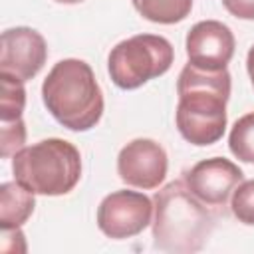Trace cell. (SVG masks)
Here are the masks:
<instances>
[{
  "label": "cell",
  "instance_id": "6da1fadb",
  "mask_svg": "<svg viewBox=\"0 0 254 254\" xmlns=\"http://www.w3.org/2000/svg\"><path fill=\"white\" fill-rule=\"evenodd\" d=\"M177 129L185 141L208 147L222 139L226 129V103L230 97L228 69H200L187 64L177 79Z\"/></svg>",
  "mask_w": 254,
  "mask_h": 254
},
{
  "label": "cell",
  "instance_id": "7a4b0ae2",
  "mask_svg": "<svg viewBox=\"0 0 254 254\" xmlns=\"http://www.w3.org/2000/svg\"><path fill=\"white\" fill-rule=\"evenodd\" d=\"M42 99L52 117L69 131H89L103 115V93L91 65L65 58L54 64L42 83Z\"/></svg>",
  "mask_w": 254,
  "mask_h": 254
},
{
  "label": "cell",
  "instance_id": "3957f363",
  "mask_svg": "<svg viewBox=\"0 0 254 254\" xmlns=\"http://www.w3.org/2000/svg\"><path fill=\"white\" fill-rule=\"evenodd\" d=\"M153 244L163 252H198L214 228V216L185 181L165 185L153 196Z\"/></svg>",
  "mask_w": 254,
  "mask_h": 254
},
{
  "label": "cell",
  "instance_id": "277c9868",
  "mask_svg": "<svg viewBox=\"0 0 254 254\" xmlns=\"http://www.w3.org/2000/svg\"><path fill=\"white\" fill-rule=\"evenodd\" d=\"M12 175L34 194L62 196L81 179V155L65 139H42L12 157Z\"/></svg>",
  "mask_w": 254,
  "mask_h": 254
},
{
  "label": "cell",
  "instance_id": "5b68a950",
  "mask_svg": "<svg viewBox=\"0 0 254 254\" xmlns=\"http://www.w3.org/2000/svg\"><path fill=\"white\" fill-rule=\"evenodd\" d=\"M173 60L175 50L167 38L157 34H137L111 48L107 69L117 87L137 89L149 79L167 73Z\"/></svg>",
  "mask_w": 254,
  "mask_h": 254
},
{
  "label": "cell",
  "instance_id": "8992f818",
  "mask_svg": "<svg viewBox=\"0 0 254 254\" xmlns=\"http://www.w3.org/2000/svg\"><path fill=\"white\" fill-rule=\"evenodd\" d=\"M153 200L137 190H113L97 206V226L111 240L133 238L153 222Z\"/></svg>",
  "mask_w": 254,
  "mask_h": 254
},
{
  "label": "cell",
  "instance_id": "52a82bcc",
  "mask_svg": "<svg viewBox=\"0 0 254 254\" xmlns=\"http://www.w3.org/2000/svg\"><path fill=\"white\" fill-rule=\"evenodd\" d=\"M169 169V159L161 143L153 139H133L117 155L119 179L135 189H157Z\"/></svg>",
  "mask_w": 254,
  "mask_h": 254
},
{
  "label": "cell",
  "instance_id": "ba28073f",
  "mask_svg": "<svg viewBox=\"0 0 254 254\" xmlns=\"http://www.w3.org/2000/svg\"><path fill=\"white\" fill-rule=\"evenodd\" d=\"M244 173L238 165L224 157H210L198 161L185 173L187 189L206 206H226L232 190L242 183Z\"/></svg>",
  "mask_w": 254,
  "mask_h": 254
},
{
  "label": "cell",
  "instance_id": "9c48e42d",
  "mask_svg": "<svg viewBox=\"0 0 254 254\" xmlns=\"http://www.w3.org/2000/svg\"><path fill=\"white\" fill-rule=\"evenodd\" d=\"M0 73L28 81L40 73L48 58L44 36L28 26H16L2 32Z\"/></svg>",
  "mask_w": 254,
  "mask_h": 254
},
{
  "label": "cell",
  "instance_id": "30bf717a",
  "mask_svg": "<svg viewBox=\"0 0 254 254\" xmlns=\"http://www.w3.org/2000/svg\"><path fill=\"white\" fill-rule=\"evenodd\" d=\"M189 64L200 69H224L236 48V40L232 30L218 20H202L196 22L185 40Z\"/></svg>",
  "mask_w": 254,
  "mask_h": 254
},
{
  "label": "cell",
  "instance_id": "8fae6325",
  "mask_svg": "<svg viewBox=\"0 0 254 254\" xmlns=\"http://www.w3.org/2000/svg\"><path fill=\"white\" fill-rule=\"evenodd\" d=\"M36 206L34 192L28 190L18 181L2 183L0 187V226L6 228H20L32 216Z\"/></svg>",
  "mask_w": 254,
  "mask_h": 254
},
{
  "label": "cell",
  "instance_id": "7c38bea8",
  "mask_svg": "<svg viewBox=\"0 0 254 254\" xmlns=\"http://www.w3.org/2000/svg\"><path fill=\"white\" fill-rule=\"evenodd\" d=\"M131 2L145 20L155 24L183 22L192 10V0H131Z\"/></svg>",
  "mask_w": 254,
  "mask_h": 254
},
{
  "label": "cell",
  "instance_id": "4fadbf2b",
  "mask_svg": "<svg viewBox=\"0 0 254 254\" xmlns=\"http://www.w3.org/2000/svg\"><path fill=\"white\" fill-rule=\"evenodd\" d=\"M2 77V95H0V121H16L22 119V111L26 107V89L24 81L0 73Z\"/></svg>",
  "mask_w": 254,
  "mask_h": 254
},
{
  "label": "cell",
  "instance_id": "5bb4252c",
  "mask_svg": "<svg viewBox=\"0 0 254 254\" xmlns=\"http://www.w3.org/2000/svg\"><path fill=\"white\" fill-rule=\"evenodd\" d=\"M230 153L242 163H254V111L236 119L228 135Z\"/></svg>",
  "mask_w": 254,
  "mask_h": 254
},
{
  "label": "cell",
  "instance_id": "9a60e30c",
  "mask_svg": "<svg viewBox=\"0 0 254 254\" xmlns=\"http://www.w3.org/2000/svg\"><path fill=\"white\" fill-rule=\"evenodd\" d=\"M230 210L238 222L254 226V179L242 181L230 194Z\"/></svg>",
  "mask_w": 254,
  "mask_h": 254
},
{
  "label": "cell",
  "instance_id": "2e32d148",
  "mask_svg": "<svg viewBox=\"0 0 254 254\" xmlns=\"http://www.w3.org/2000/svg\"><path fill=\"white\" fill-rule=\"evenodd\" d=\"M26 143V125L22 119L16 121H0V155L14 157Z\"/></svg>",
  "mask_w": 254,
  "mask_h": 254
},
{
  "label": "cell",
  "instance_id": "e0dca14e",
  "mask_svg": "<svg viewBox=\"0 0 254 254\" xmlns=\"http://www.w3.org/2000/svg\"><path fill=\"white\" fill-rule=\"evenodd\" d=\"M228 14L240 20H254V0H222Z\"/></svg>",
  "mask_w": 254,
  "mask_h": 254
},
{
  "label": "cell",
  "instance_id": "ac0fdd59",
  "mask_svg": "<svg viewBox=\"0 0 254 254\" xmlns=\"http://www.w3.org/2000/svg\"><path fill=\"white\" fill-rule=\"evenodd\" d=\"M246 69H248V75H250V81H252V87H254V46L248 50V56H246Z\"/></svg>",
  "mask_w": 254,
  "mask_h": 254
},
{
  "label": "cell",
  "instance_id": "d6986e66",
  "mask_svg": "<svg viewBox=\"0 0 254 254\" xmlns=\"http://www.w3.org/2000/svg\"><path fill=\"white\" fill-rule=\"evenodd\" d=\"M54 2H60V4H79L83 0H54Z\"/></svg>",
  "mask_w": 254,
  "mask_h": 254
}]
</instances>
